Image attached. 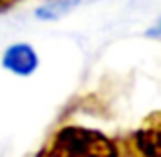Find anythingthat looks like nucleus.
I'll return each mask as SVG.
<instances>
[{
    "mask_svg": "<svg viewBox=\"0 0 161 157\" xmlns=\"http://www.w3.org/2000/svg\"><path fill=\"white\" fill-rule=\"evenodd\" d=\"M35 157H122L120 141L104 131L65 122L57 126Z\"/></svg>",
    "mask_w": 161,
    "mask_h": 157,
    "instance_id": "1",
    "label": "nucleus"
},
{
    "mask_svg": "<svg viewBox=\"0 0 161 157\" xmlns=\"http://www.w3.org/2000/svg\"><path fill=\"white\" fill-rule=\"evenodd\" d=\"M129 147L135 157H161V110L143 118L130 133Z\"/></svg>",
    "mask_w": 161,
    "mask_h": 157,
    "instance_id": "2",
    "label": "nucleus"
},
{
    "mask_svg": "<svg viewBox=\"0 0 161 157\" xmlns=\"http://www.w3.org/2000/svg\"><path fill=\"white\" fill-rule=\"evenodd\" d=\"M39 63L41 59L37 49L31 43H25V41L10 43L0 57V65L16 78H31L39 70Z\"/></svg>",
    "mask_w": 161,
    "mask_h": 157,
    "instance_id": "3",
    "label": "nucleus"
},
{
    "mask_svg": "<svg viewBox=\"0 0 161 157\" xmlns=\"http://www.w3.org/2000/svg\"><path fill=\"white\" fill-rule=\"evenodd\" d=\"M80 4L82 0H45L43 4L35 8V19L43 20V23H53V20L71 14Z\"/></svg>",
    "mask_w": 161,
    "mask_h": 157,
    "instance_id": "4",
    "label": "nucleus"
},
{
    "mask_svg": "<svg viewBox=\"0 0 161 157\" xmlns=\"http://www.w3.org/2000/svg\"><path fill=\"white\" fill-rule=\"evenodd\" d=\"M145 35H147V37H151V39H159V37H161V16H159L157 20H155V25H153V27H151V29H147V33H145Z\"/></svg>",
    "mask_w": 161,
    "mask_h": 157,
    "instance_id": "5",
    "label": "nucleus"
},
{
    "mask_svg": "<svg viewBox=\"0 0 161 157\" xmlns=\"http://www.w3.org/2000/svg\"><path fill=\"white\" fill-rule=\"evenodd\" d=\"M20 0H0V10H8V8H12L14 4H19Z\"/></svg>",
    "mask_w": 161,
    "mask_h": 157,
    "instance_id": "6",
    "label": "nucleus"
}]
</instances>
